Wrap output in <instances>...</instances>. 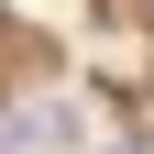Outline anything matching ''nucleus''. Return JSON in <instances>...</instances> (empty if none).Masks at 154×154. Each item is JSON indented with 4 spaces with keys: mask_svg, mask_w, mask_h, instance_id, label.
Returning <instances> with one entry per match:
<instances>
[{
    "mask_svg": "<svg viewBox=\"0 0 154 154\" xmlns=\"http://www.w3.org/2000/svg\"><path fill=\"white\" fill-rule=\"evenodd\" d=\"M0 55H11L22 77H55V66H66V44H55V33H33V22H11V33H0Z\"/></svg>",
    "mask_w": 154,
    "mask_h": 154,
    "instance_id": "1",
    "label": "nucleus"
}]
</instances>
